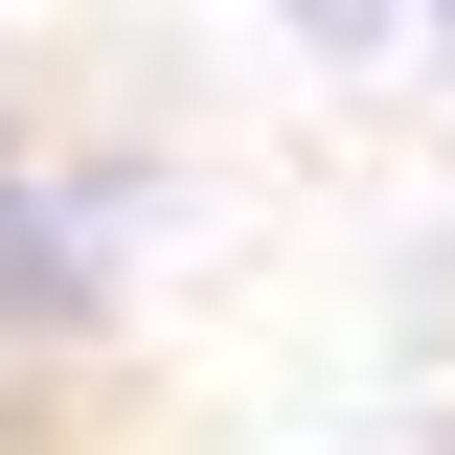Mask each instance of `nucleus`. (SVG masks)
<instances>
[{
	"label": "nucleus",
	"mask_w": 455,
	"mask_h": 455,
	"mask_svg": "<svg viewBox=\"0 0 455 455\" xmlns=\"http://www.w3.org/2000/svg\"><path fill=\"white\" fill-rule=\"evenodd\" d=\"M410 46H433V68H455V0H410Z\"/></svg>",
	"instance_id": "nucleus-3"
},
{
	"label": "nucleus",
	"mask_w": 455,
	"mask_h": 455,
	"mask_svg": "<svg viewBox=\"0 0 455 455\" xmlns=\"http://www.w3.org/2000/svg\"><path fill=\"white\" fill-rule=\"evenodd\" d=\"M296 46H410V0H296Z\"/></svg>",
	"instance_id": "nucleus-2"
},
{
	"label": "nucleus",
	"mask_w": 455,
	"mask_h": 455,
	"mask_svg": "<svg viewBox=\"0 0 455 455\" xmlns=\"http://www.w3.org/2000/svg\"><path fill=\"white\" fill-rule=\"evenodd\" d=\"M92 319H114V205L0 160V341H92Z\"/></svg>",
	"instance_id": "nucleus-1"
}]
</instances>
